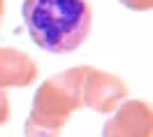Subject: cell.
<instances>
[{
  "mask_svg": "<svg viewBox=\"0 0 153 137\" xmlns=\"http://www.w3.org/2000/svg\"><path fill=\"white\" fill-rule=\"evenodd\" d=\"M86 65L70 68L60 74L44 79L37 88L30 116L26 118V137H60L65 123L76 109H81V81Z\"/></svg>",
  "mask_w": 153,
  "mask_h": 137,
  "instance_id": "2",
  "label": "cell"
},
{
  "mask_svg": "<svg viewBox=\"0 0 153 137\" xmlns=\"http://www.w3.org/2000/svg\"><path fill=\"white\" fill-rule=\"evenodd\" d=\"M102 137H153V112L144 100H123L105 123Z\"/></svg>",
  "mask_w": 153,
  "mask_h": 137,
  "instance_id": "4",
  "label": "cell"
},
{
  "mask_svg": "<svg viewBox=\"0 0 153 137\" xmlns=\"http://www.w3.org/2000/svg\"><path fill=\"white\" fill-rule=\"evenodd\" d=\"M39 70L26 51L0 47V88H26L35 84Z\"/></svg>",
  "mask_w": 153,
  "mask_h": 137,
  "instance_id": "5",
  "label": "cell"
},
{
  "mask_svg": "<svg viewBox=\"0 0 153 137\" xmlns=\"http://www.w3.org/2000/svg\"><path fill=\"white\" fill-rule=\"evenodd\" d=\"M128 10H134V12H149L153 5V0H121Z\"/></svg>",
  "mask_w": 153,
  "mask_h": 137,
  "instance_id": "7",
  "label": "cell"
},
{
  "mask_svg": "<svg viewBox=\"0 0 153 137\" xmlns=\"http://www.w3.org/2000/svg\"><path fill=\"white\" fill-rule=\"evenodd\" d=\"M128 98V86L118 74L102 72L86 65V74L81 81V105L100 114H111Z\"/></svg>",
  "mask_w": 153,
  "mask_h": 137,
  "instance_id": "3",
  "label": "cell"
},
{
  "mask_svg": "<svg viewBox=\"0 0 153 137\" xmlns=\"http://www.w3.org/2000/svg\"><path fill=\"white\" fill-rule=\"evenodd\" d=\"M2 14H5V0H0V23H2Z\"/></svg>",
  "mask_w": 153,
  "mask_h": 137,
  "instance_id": "8",
  "label": "cell"
},
{
  "mask_svg": "<svg viewBox=\"0 0 153 137\" xmlns=\"http://www.w3.org/2000/svg\"><path fill=\"white\" fill-rule=\"evenodd\" d=\"M21 16L30 39L49 54L79 49L93 26L86 0H23Z\"/></svg>",
  "mask_w": 153,
  "mask_h": 137,
  "instance_id": "1",
  "label": "cell"
},
{
  "mask_svg": "<svg viewBox=\"0 0 153 137\" xmlns=\"http://www.w3.org/2000/svg\"><path fill=\"white\" fill-rule=\"evenodd\" d=\"M10 121V95L5 88H0V126Z\"/></svg>",
  "mask_w": 153,
  "mask_h": 137,
  "instance_id": "6",
  "label": "cell"
}]
</instances>
